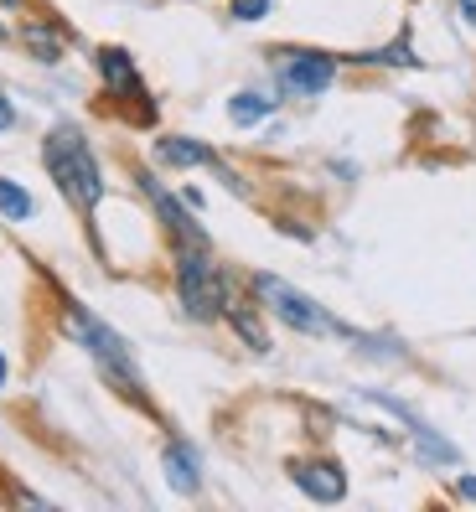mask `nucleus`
Listing matches in <instances>:
<instances>
[{
  "label": "nucleus",
  "instance_id": "f257e3e1",
  "mask_svg": "<svg viewBox=\"0 0 476 512\" xmlns=\"http://www.w3.org/2000/svg\"><path fill=\"white\" fill-rule=\"evenodd\" d=\"M42 166H47V176L57 182V192H63L83 218H94V207H99V197H104V171H99L94 145L83 140V130L57 125V130L42 140Z\"/></svg>",
  "mask_w": 476,
  "mask_h": 512
},
{
  "label": "nucleus",
  "instance_id": "f03ea898",
  "mask_svg": "<svg viewBox=\"0 0 476 512\" xmlns=\"http://www.w3.org/2000/svg\"><path fill=\"white\" fill-rule=\"evenodd\" d=\"M68 331L88 347V357L104 368V378L119 388V394L135 399V404H145V378H140V368H135V357H130V347H125V337H119V331H109L99 316H88L78 300H68Z\"/></svg>",
  "mask_w": 476,
  "mask_h": 512
},
{
  "label": "nucleus",
  "instance_id": "7ed1b4c3",
  "mask_svg": "<svg viewBox=\"0 0 476 512\" xmlns=\"http://www.w3.org/2000/svg\"><path fill=\"white\" fill-rule=\"evenodd\" d=\"M176 295L192 321H218L228 311V280L213 264V244H176Z\"/></svg>",
  "mask_w": 476,
  "mask_h": 512
},
{
  "label": "nucleus",
  "instance_id": "20e7f679",
  "mask_svg": "<svg viewBox=\"0 0 476 512\" xmlns=\"http://www.w3.org/2000/svg\"><path fill=\"white\" fill-rule=\"evenodd\" d=\"M254 295H259V306L270 311V316H280L290 331H306V337H347V342H368V337H357V331H347L342 321H332L311 295H301L295 285H285L280 275H254Z\"/></svg>",
  "mask_w": 476,
  "mask_h": 512
},
{
  "label": "nucleus",
  "instance_id": "39448f33",
  "mask_svg": "<svg viewBox=\"0 0 476 512\" xmlns=\"http://www.w3.org/2000/svg\"><path fill=\"white\" fill-rule=\"evenodd\" d=\"M94 63H99V78H104V88L114 99H130L140 109V119H156V104H151V94H145L140 68H135V57L125 47H99Z\"/></svg>",
  "mask_w": 476,
  "mask_h": 512
},
{
  "label": "nucleus",
  "instance_id": "423d86ee",
  "mask_svg": "<svg viewBox=\"0 0 476 512\" xmlns=\"http://www.w3.org/2000/svg\"><path fill=\"white\" fill-rule=\"evenodd\" d=\"M332 78H337V63L326 52H280V88L285 94H301V99L326 94Z\"/></svg>",
  "mask_w": 476,
  "mask_h": 512
},
{
  "label": "nucleus",
  "instance_id": "0eeeda50",
  "mask_svg": "<svg viewBox=\"0 0 476 512\" xmlns=\"http://www.w3.org/2000/svg\"><path fill=\"white\" fill-rule=\"evenodd\" d=\"M140 187H145V197H151V207H156V218L166 223V233L176 238V244H207V233L197 228V218L182 207V197H171L151 171H140Z\"/></svg>",
  "mask_w": 476,
  "mask_h": 512
},
{
  "label": "nucleus",
  "instance_id": "6e6552de",
  "mask_svg": "<svg viewBox=\"0 0 476 512\" xmlns=\"http://www.w3.org/2000/svg\"><path fill=\"white\" fill-rule=\"evenodd\" d=\"M156 161H161V166H182V171H187V166H207V171H218L233 192H244V182H238V176H233V171H228V166H223V161L213 156V150L202 145V140L166 135V140H156Z\"/></svg>",
  "mask_w": 476,
  "mask_h": 512
},
{
  "label": "nucleus",
  "instance_id": "1a4fd4ad",
  "mask_svg": "<svg viewBox=\"0 0 476 512\" xmlns=\"http://www.w3.org/2000/svg\"><path fill=\"white\" fill-rule=\"evenodd\" d=\"M290 481L301 487L311 502H342L347 497V476L337 461H295L290 466Z\"/></svg>",
  "mask_w": 476,
  "mask_h": 512
},
{
  "label": "nucleus",
  "instance_id": "9d476101",
  "mask_svg": "<svg viewBox=\"0 0 476 512\" xmlns=\"http://www.w3.org/2000/svg\"><path fill=\"white\" fill-rule=\"evenodd\" d=\"M166 481L176 492H197L202 487V476H197V456H192V445H182V440H171L166 445Z\"/></svg>",
  "mask_w": 476,
  "mask_h": 512
},
{
  "label": "nucleus",
  "instance_id": "9b49d317",
  "mask_svg": "<svg viewBox=\"0 0 476 512\" xmlns=\"http://www.w3.org/2000/svg\"><path fill=\"white\" fill-rule=\"evenodd\" d=\"M228 321H233V331L244 337L254 352H270V331L259 326V316H254V306H244V300H228V311H223Z\"/></svg>",
  "mask_w": 476,
  "mask_h": 512
},
{
  "label": "nucleus",
  "instance_id": "f8f14e48",
  "mask_svg": "<svg viewBox=\"0 0 476 512\" xmlns=\"http://www.w3.org/2000/svg\"><path fill=\"white\" fill-rule=\"evenodd\" d=\"M270 109H275V99L249 94V88L228 99V119H233V125H244V130H249V125H259V119H270Z\"/></svg>",
  "mask_w": 476,
  "mask_h": 512
},
{
  "label": "nucleus",
  "instance_id": "ddd939ff",
  "mask_svg": "<svg viewBox=\"0 0 476 512\" xmlns=\"http://www.w3.org/2000/svg\"><path fill=\"white\" fill-rule=\"evenodd\" d=\"M0 213H6L11 223H26V218H32V192L16 187L11 176H0Z\"/></svg>",
  "mask_w": 476,
  "mask_h": 512
},
{
  "label": "nucleus",
  "instance_id": "4468645a",
  "mask_svg": "<svg viewBox=\"0 0 476 512\" xmlns=\"http://www.w3.org/2000/svg\"><path fill=\"white\" fill-rule=\"evenodd\" d=\"M26 47H32L42 63H63V37L52 26H26Z\"/></svg>",
  "mask_w": 476,
  "mask_h": 512
},
{
  "label": "nucleus",
  "instance_id": "2eb2a0df",
  "mask_svg": "<svg viewBox=\"0 0 476 512\" xmlns=\"http://www.w3.org/2000/svg\"><path fill=\"white\" fill-rule=\"evenodd\" d=\"M357 63H404V68H409V63H414V52H409V42L399 37L394 47H383V52H368V57H357Z\"/></svg>",
  "mask_w": 476,
  "mask_h": 512
},
{
  "label": "nucleus",
  "instance_id": "dca6fc26",
  "mask_svg": "<svg viewBox=\"0 0 476 512\" xmlns=\"http://www.w3.org/2000/svg\"><path fill=\"white\" fill-rule=\"evenodd\" d=\"M233 16L238 21H259V16H270V0H228Z\"/></svg>",
  "mask_w": 476,
  "mask_h": 512
},
{
  "label": "nucleus",
  "instance_id": "f3484780",
  "mask_svg": "<svg viewBox=\"0 0 476 512\" xmlns=\"http://www.w3.org/2000/svg\"><path fill=\"white\" fill-rule=\"evenodd\" d=\"M16 125V109H11V99H6V88H0V130H11Z\"/></svg>",
  "mask_w": 476,
  "mask_h": 512
},
{
  "label": "nucleus",
  "instance_id": "a211bd4d",
  "mask_svg": "<svg viewBox=\"0 0 476 512\" xmlns=\"http://www.w3.org/2000/svg\"><path fill=\"white\" fill-rule=\"evenodd\" d=\"M456 492H461L466 502H476V476H461V481H456Z\"/></svg>",
  "mask_w": 476,
  "mask_h": 512
},
{
  "label": "nucleus",
  "instance_id": "6ab92c4d",
  "mask_svg": "<svg viewBox=\"0 0 476 512\" xmlns=\"http://www.w3.org/2000/svg\"><path fill=\"white\" fill-rule=\"evenodd\" d=\"M461 16H466V21L476 26V0H461Z\"/></svg>",
  "mask_w": 476,
  "mask_h": 512
},
{
  "label": "nucleus",
  "instance_id": "aec40b11",
  "mask_svg": "<svg viewBox=\"0 0 476 512\" xmlns=\"http://www.w3.org/2000/svg\"><path fill=\"white\" fill-rule=\"evenodd\" d=\"M6 378H11V363H6V352H0V388H6Z\"/></svg>",
  "mask_w": 476,
  "mask_h": 512
},
{
  "label": "nucleus",
  "instance_id": "412c9836",
  "mask_svg": "<svg viewBox=\"0 0 476 512\" xmlns=\"http://www.w3.org/2000/svg\"><path fill=\"white\" fill-rule=\"evenodd\" d=\"M0 6H21V0H0Z\"/></svg>",
  "mask_w": 476,
  "mask_h": 512
},
{
  "label": "nucleus",
  "instance_id": "4be33fe9",
  "mask_svg": "<svg viewBox=\"0 0 476 512\" xmlns=\"http://www.w3.org/2000/svg\"><path fill=\"white\" fill-rule=\"evenodd\" d=\"M0 42H6V26H0Z\"/></svg>",
  "mask_w": 476,
  "mask_h": 512
}]
</instances>
